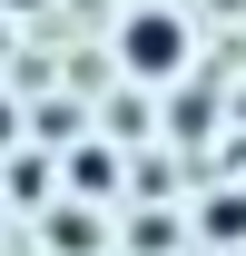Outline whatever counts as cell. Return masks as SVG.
<instances>
[{
    "label": "cell",
    "mask_w": 246,
    "mask_h": 256,
    "mask_svg": "<svg viewBox=\"0 0 246 256\" xmlns=\"http://www.w3.org/2000/svg\"><path fill=\"white\" fill-rule=\"evenodd\" d=\"M118 60H128V79L178 89V79H187V60H197V40H187V20H178V10H138V20L118 30Z\"/></svg>",
    "instance_id": "6da1fadb"
}]
</instances>
